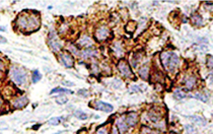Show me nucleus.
Returning a JSON list of instances; mask_svg holds the SVG:
<instances>
[{"label": "nucleus", "mask_w": 213, "mask_h": 134, "mask_svg": "<svg viewBox=\"0 0 213 134\" xmlns=\"http://www.w3.org/2000/svg\"><path fill=\"white\" fill-rule=\"evenodd\" d=\"M68 50L71 52V53H73L74 55H79V53H78L77 48L75 47L74 45H70V46H68Z\"/></svg>", "instance_id": "nucleus-27"}, {"label": "nucleus", "mask_w": 213, "mask_h": 134, "mask_svg": "<svg viewBox=\"0 0 213 134\" xmlns=\"http://www.w3.org/2000/svg\"><path fill=\"white\" fill-rule=\"evenodd\" d=\"M48 43H49V46H50V48L52 49V51L53 52L60 51V49L62 48V43H61L60 40L58 39L57 35L54 31L50 32V34H49Z\"/></svg>", "instance_id": "nucleus-3"}, {"label": "nucleus", "mask_w": 213, "mask_h": 134, "mask_svg": "<svg viewBox=\"0 0 213 134\" xmlns=\"http://www.w3.org/2000/svg\"><path fill=\"white\" fill-rule=\"evenodd\" d=\"M186 129L188 130V132L190 133V134H196V133H197L196 129H195L194 127L190 126V125H187V126H186Z\"/></svg>", "instance_id": "nucleus-30"}, {"label": "nucleus", "mask_w": 213, "mask_h": 134, "mask_svg": "<svg viewBox=\"0 0 213 134\" xmlns=\"http://www.w3.org/2000/svg\"><path fill=\"white\" fill-rule=\"evenodd\" d=\"M93 108L100 111H104V112H106V113H111L114 110L112 105H110L108 103H104V102H95V105H93Z\"/></svg>", "instance_id": "nucleus-7"}, {"label": "nucleus", "mask_w": 213, "mask_h": 134, "mask_svg": "<svg viewBox=\"0 0 213 134\" xmlns=\"http://www.w3.org/2000/svg\"><path fill=\"white\" fill-rule=\"evenodd\" d=\"M74 116L76 118L80 119V120H86V119H87V115L83 112V111H81V110L75 111V112H74Z\"/></svg>", "instance_id": "nucleus-19"}, {"label": "nucleus", "mask_w": 213, "mask_h": 134, "mask_svg": "<svg viewBox=\"0 0 213 134\" xmlns=\"http://www.w3.org/2000/svg\"><path fill=\"white\" fill-rule=\"evenodd\" d=\"M0 31L4 32V31H5V28H2V27H0Z\"/></svg>", "instance_id": "nucleus-36"}, {"label": "nucleus", "mask_w": 213, "mask_h": 134, "mask_svg": "<svg viewBox=\"0 0 213 134\" xmlns=\"http://www.w3.org/2000/svg\"><path fill=\"white\" fill-rule=\"evenodd\" d=\"M78 95L83 97V98H87L89 95H88V92H87L86 89H79V91H78Z\"/></svg>", "instance_id": "nucleus-28"}, {"label": "nucleus", "mask_w": 213, "mask_h": 134, "mask_svg": "<svg viewBox=\"0 0 213 134\" xmlns=\"http://www.w3.org/2000/svg\"><path fill=\"white\" fill-rule=\"evenodd\" d=\"M63 120V117H58V118H52L50 121H49V123L50 124H53V125H57L59 124L61 121Z\"/></svg>", "instance_id": "nucleus-26"}, {"label": "nucleus", "mask_w": 213, "mask_h": 134, "mask_svg": "<svg viewBox=\"0 0 213 134\" xmlns=\"http://www.w3.org/2000/svg\"><path fill=\"white\" fill-rule=\"evenodd\" d=\"M179 63H180V59H179V56L171 52L170 58H168V66H167V70L170 71V72H175L178 69V66H179Z\"/></svg>", "instance_id": "nucleus-4"}, {"label": "nucleus", "mask_w": 213, "mask_h": 134, "mask_svg": "<svg viewBox=\"0 0 213 134\" xmlns=\"http://www.w3.org/2000/svg\"><path fill=\"white\" fill-rule=\"evenodd\" d=\"M112 50L114 52V54L116 55L117 57H121V56H123V54H124V50H123V47H122V45L120 43H115L113 45V47H112Z\"/></svg>", "instance_id": "nucleus-13"}, {"label": "nucleus", "mask_w": 213, "mask_h": 134, "mask_svg": "<svg viewBox=\"0 0 213 134\" xmlns=\"http://www.w3.org/2000/svg\"><path fill=\"white\" fill-rule=\"evenodd\" d=\"M81 57L84 58V59H87V58H92L93 56L97 55V51L93 50L92 48H88V49H85L84 51L81 52Z\"/></svg>", "instance_id": "nucleus-14"}, {"label": "nucleus", "mask_w": 213, "mask_h": 134, "mask_svg": "<svg viewBox=\"0 0 213 134\" xmlns=\"http://www.w3.org/2000/svg\"><path fill=\"white\" fill-rule=\"evenodd\" d=\"M174 97L176 98L177 100H182V99L186 98V94L182 91V89H176L174 92Z\"/></svg>", "instance_id": "nucleus-20"}, {"label": "nucleus", "mask_w": 213, "mask_h": 134, "mask_svg": "<svg viewBox=\"0 0 213 134\" xmlns=\"http://www.w3.org/2000/svg\"><path fill=\"white\" fill-rule=\"evenodd\" d=\"M117 126H118V129L122 134L127 132L128 127H129L128 126V124L126 123V120H125L124 118H120L117 120Z\"/></svg>", "instance_id": "nucleus-12"}, {"label": "nucleus", "mask_w": 213, "mask_h": 134, "mask_svg": "<svg viewBox=\"0 0 213 134\" xmlns=\"http://www.w3.org/2000/svg\"><path fill=\"white\" fill-rule=\"evenodd\" d=\"M148 116H149L150 120L153 122H158L160 119H161L160 118V115L157 114V113H155V112H153V111H151V112L148 113Z\"/></svg>", "instance_id": "nucleus-21"}, {"label": "nucleus", "mask_w": 213, "mask_h": 134, "mask_svg": "<svg viewBox=\"0 0 213 134\" xmlns=\"http://www.w3.org/2000/svg\"><path fill=\"white\" fill-rule=\"evenodd\" d=\"M60 60H61V63H62L65 67H67V68H71L74 64L73 58L70 56L69 54H61Z\"/></svg>", "instance_id": "nucleus-8"}, {"label": "nucleus", "mask_w": 213, "mask_h": 134, "mask_svg": "<svg viewBox=\"0 0 213 134\" xmlns=\"http://www.w3.org/2000/svg\"><path fill=\"white\" fill-rule=\"evenodd\" d=\"M41 77H42V75L39 73V71L38 70H35L33 72V77H32V80H33V82H38L39 80H41Z\"/></svg>", "instance_id": "nucleus-22"}, {"label": "nucleus", "mask_w": 213, "mask_h": 134, "mask_svg": "<svg viewBox=\"0 0 213 134\" xmlns=\"http://www.w3.org/2000/svg\"><path fill=\"white\" fill-rule=\"evenodd\" d=\"M1 105H2V100L0 99V107H1Z\"/></svg>", "instance_id": "nucleus-37"}, {"label": "nucleus", "mask_w": 213, "mask_h": 134, "mask_svg": "<svg viewBox=\"0 0 213 134\" xmlns=\"http://www.w3.org/2000/svg\"><path fill=\"white\" fill-rule=\"evenodd\" d=\"M192 20H193V22L196 25H198V27H200V25H203V19H202V17H201V15H199L198 13L196 14H194L193 16H192Z\"/></svg>", "instance_id": "nucleus-18"}, {"label": "nucleus", "mask_w": 213, "mask_h": 134, "mask_svg": "<svg viewBox=\"0 0 213 134\" xmlns=\"http://www.w3.org/2000/svg\"><path fill=\"white\" fill-rule=\"evenodd\" d=\"M95 134H108V130H107V128L101 127L95 131Z\"/></svg>", "instance_id": "nucleus-29"}, {"label": "nucleus", "mask_w": 213, "mask_h": 134, "mask_svg": "<svg viewBox=\"0 0 213 134\" xmlns=\"http://www.w3.org/2000/svg\"><path fill=\"white\" fill-rule=\"evenodd\" d=\"M56 102H57L58 104H60V105L66 104L67 103V98L65 97V95H59V97L56 98Z\"/></svg>", "instance_id": "nucleus-25"}, {"label": "nucleus", "mask_w": 213, "mask_h": 134, "mask_svg": "<svg viewBox=\"0 0 213 134\" xmlns=\"http://www.w3.org/2000/svg\"><path fill=\"white\" fill-rule=\"evenodd\" d=\"M195 84H196V77L195 76H190V77L187 78L185 85L188 89H193Z\"/></svg>", "instance_id": "nucleus-15"}, {"label": "nucleus", "mask_w": 213, "mask_h": 134, "mask_svg": "<svg viewBox=\"0 0 213 134\" xmlns=\"http://www.w3.org/2000/svg\"><path fill=\"white\" fill-rule=\"evenodd\" d=\"M17 25L20 28H25V30H36L40 25V19L39 17L35 14L31 15H25L22 14L18 19H17Z\"/></svg>", "instance_id": "nucleus-1"}, {"label": "nucleus", "mask_w": 213, "mask_h": 134, "mask_svg": "<svg viewBox=\"0 0 213 134\" xmlns=\"http://www.w3.org/2000/svg\"><path fill=\"white\" fill-rule=\"evenodd\" d=\"M10 77L17 85H23L27 81V73L23 69L13 68L10 71Z\"/></svg>", "instance_id": "nucleus-2"}, {"label": "nucleus", "mask_w": 213, "mask_h": 134, "mask_svg": "<svg viewBox=\"0 0 213 134\" xmlns=\"http://www.w3.org/2000/svg\"><path fill=\"white\" fill-rule=\"evenodd\" d=\"M95 38L98 41H104L106 40L110 35V31L107 27H101L95 31Z\"/></svg>", "instance_id": "nucleus-6"}, {"label": "nucleus", "mask_w": 213, "mask_h": 134, "mask_svg": "<svg viewBox=\"0 0 213 134\" xmlns=\"http://www.w3.org/2000/svg\"><path fill=\"white\" fill-rule=\"evenodd\" d=\"M118 69H119L120 73L123 75V76H125V77H129V78L133 77V73H132V71H131L130 67H129V65L127 64L126 61L121 60L120 62L118 63Z\"/></svg>", "instance_id": "nucleus-5"}, {"label": "nucleus", "mask_w": 213, "mask_h": 134, "mask_svg": "<svg viewBox=\"0 0 213 134\" xmlns=\"http://www.w3.org/2000/svg\"><path fill=\"white\" fill-rule=\"evenodd\" d=\"M27 104H28V99L25 98V97L17 98V99H15V100L12 102L13 107L16 108V109H20V108H23Z\"/></svg>", "instance_id": "nucleus-11"}, {"label": "nucleus", "mask_w": 213, "mask_h": 134, "mask_svg": "<svg viewBox=\"0 0 213 134\" xmlns=\"http://www.w3.org/2000/svg\"><path fill=\"white\" fill-rule=\"evenodd\" d=\"M207 66H208L209 68H213V57L212 56L208 57V60H207Z\"/></svg>", "instance_id": "nucleus-31"}, {"label": "nucleus", "mask_w": 213, "mask_h": 134, "mask_svg": "<svg viewBox=\"0 0 213 134\" xmlns=\"http://www.w3.org/2000/svg\"><path fill=\"white\" fill-rule=\"evenodd\" d=\"M195 98L198 99V100L204 102V103H206V102L208 101V99H209L208 95H207L206 94H197L196 95H195Z\"/></svg>", "instance_id": "nucleus-24"}, {"label": "nucleus", "mask_w": 213, "mask_h": 134, "mask_svg": "<svg viewBox=\"0 0 213 134\" xmlns=\"http://www.w3.org/2000/svg\"><path fill=\"white\" fill-rule=\"evenodd\" d=\"M190 118H191V120L194 122V123L200 125V126H205V125L207 124L205 119L200 117V116H191Z\"/></svg>", "instance_id": "nucleus-16"}, {"label": "nucleus", "mask_w": 213, "mask_h": 134, "mask_svg": "<svg viewBox=\"0 0 213 134\" xmlns=\"http://www.w3.org/2000/svg\"><path fill=\"white\" fill-rule=\"evenodd\" d=\"M148 71H149V67H148V65L142 66L141 68H140V70H139L140 76L143 78V79H147V77H148Z\"/></svg>", "instance_id": "nucleus-17"}, {"label": "nucleus", "mask_w": 213, "mask_h": 134, "mask_svg": "<svg viewBox=\"0 0 213 134\" xmlns=\"http://www.w3.org/2000/svg\"><path fill=\"white\" fill-rule=\"evenodd\" d=\"M125 120H126V123L129 125V126L133 127V126H135L136 123H137V121H138V117H137L136 113L131 112V113H129V114L127 115V117H126Z\"/></svg>", "instance_id": "nucleus-9"}, {"label": "nucleus", "mask_w": 213, "mask_h": 134, "mask_svg": "<svg viewBox=\"0 0 213 134\" xmlns=\"http://www.w3.org/2000/svg\"><path fill=\"white\" fill-rule=\"evenodd\" d=\"M131 91H133V92H141V89L138 87L137 85H133V86H131Z\"/></svg>", "instance_id": "nucleus-33"}, {"label": "nucleus", "mask_w": 213, "mask_h": 134, "mask_svg": "<svg viewBox=\"0 0 213 134\" xmlns=\"http://www.w3.org/2000/svg\"><path fill=\"white\" fill-rule=\"evenodd\" d=\"M56 92H66V94H73V92H72V91H69V89H60V87H58V89H54L53 91L51 92V94H56Z\"/></svg>", "instance_id": "nucleus-23"}, {"label": "nucleus", "mask_w": 213, "mask_h": 134, "mask_svg": "<svg viewBox=\"0 0 213 134\" xmlns=\"http://www.w3.org/2000/svg\"><path fill=\"white\" fill-rule=\"evenodd\" d=\"M77 44L79 46H84V47H92L93 43H92V40L90 39L88 36L84 35V36L80 37V39L78 40Z\"/></svg>", "instance_id": "nucleus-10"}, {"label": "nucleus", "mask_w": 213, "mask_h": 134, "mask_svg": "<svg viewBox=\"0 0 213 134\" xmlns=\"http://www.w3.org/2000/svg\"><path fill=\"white\" fill-rule=\"evenodd\" d=\"M3 70H4V65L3 63L0 61V78L2 77V74H3Z\"/></svg>", "instance_id": "nucleus-32"}, {"label": "nucleus", "mask_w": 213, "mask_h": 134, "mask_svg": "<svg viewBox=\"0 0 213 134\" xmlns=\"http://www.w3.org/2000/svg\"><path fill=\"white\" fill-rule=\"evenodd\" d=\"M113 134H119L118 130H117V128H116V127H114V128H113Z\"/></svg>", "instance_id": "nucleus-34"}, {"label": "nucleus", "mask_w": 213, "mask_h": 134, "mask_svg": "<svg viewBox=\"0 0 213 134\" xmlns=\"http://www.w3.org/2000/svg\"><path fill=\"white\" fill-rule=\"evenodd\" d=\"M0 43H6V40H5L4 38L0 37Z\"/></svg>", "instance_id": "nucleus-35"}]
</instances>
